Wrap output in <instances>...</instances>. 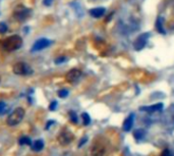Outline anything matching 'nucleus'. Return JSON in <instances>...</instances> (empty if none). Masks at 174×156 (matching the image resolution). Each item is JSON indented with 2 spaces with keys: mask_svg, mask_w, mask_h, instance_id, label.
Masks as SVG:
<instances>
[{
  "mask_svg": "<svg viewBox=\"0 0 174 156\" xmlns=\"http://www.w3.org/2000/svg\"><path fill=\"white\" fill-rule=\"evenodd\" d=\"M23 44V39L19 36L13 35L5 39L2 42V47L5 51H14L17 50Z\"/></svg>",
  "mask_w": 174,
  "mask_h": 156,
  "instance_id": "f257e3e1",
  "label": "nucleus"
},
{
  "mask_svg": "<svg viewBox=\"0 0 174 156\" xmlns=\"http://www.w3.org/2000/svg\"><path fill=\"white\" fill-rule=\"evenodd\" d=\"M25 109L23 107H19L14 109L13 111L10 113V115L7 119V125L10 127H14L16 125H19L21 121H23V116H25Z\"/></svg>",
  "mask_w": 174,
  "mask_h": 156,
  "instance_id": "f03ea898",
  "label": "nucleus"
},
{
  "mask_svg": "<svg viewBox=\"0 0 174 156\" xmlns=\"http://www.w3.org/2000/svg\"><path fill=\"white\" fill-rule=\"evenodd\" d=\"M13 72L19 76H27L32 72V70L27 63L25 62H17L13 66Z\"/></svg>",
  "mask_w": 174,
  "mask_h": 156,
  "instance_id": "7ed1b4c3",
  "label": "nucleus"
},
{
  "mask_svg": "<svg viewBox=\"0 0 174 156\" xmlns=\"http://www.w3.org/2000/svg\"><path fill=\"white\" fill-rule=\"evenodd\" d=\"M50 43H51V41H50V40H48V39H46V38L39 39V40H37L35 43H34L32 49H31V51H32V52L41 51V50H43V49L47 48V47L50 45Z\"/></svg>",
  "mask_w": 174,
  "mask_h": 156,
  "instance_id": "20e7f679",
  "label": "nucleus"
},
{
  "mask_svg": "<svg viewBox=\"0 0 174 156\" xmlns=\"http://www.w3.org/2000/svg\"><path fill=\"white\" fill-rule=\"evenodd\" d=\"M148 34H142V35H139V37L135 39V41L133 42V47L137 51H141L147 44V40H148Z\"/></svg>",
  "mask_w": 174,
  "mask_h": 156,
  "instance_id": "39448f33",
  "label": "nucleus"
},
{
  "mask_svg": "<svg viewBox=\"0 0 174 156\" xmlns=\"http://www.w3.org/2000/svg\"><path fill=\"white\" fill-rule=\"evenodd\" d=\"M73 139H74L73 135H72L70 132H67V131L61 132L60 135L58 136V141H59V143H60L61 145H63V146L71 143V141L73 140Z\"/></svg>",
  "mask_w": 174,
  "mask_h": 156,
  "instance_id": "423d86ee",
  "label": "nucleus"
},
{
  "mask_svg": "<svg viewBox=\"0 0 174 156\" xmlns=\"http://www.w3.org/2000/svg\"><path fill=\"white\" fill-rule=\"evenodd\" d=\"M29 14H30V9H28L26 7H19L13 12V16L19 21H23L28 17Z\"/></svg>",
  "mask_w": 174,
  "mask_h": 156,
  "instance_id": "0eeeda50",
  "label": "nucleus"
},
{
  "mask_svg": "<svg viewBox=\"0 0 174 156\" xmlns=\"http://www.w3.org/2000/svg\"><path fill=\"white\" fill-rule=\"evenodd\" d=\"M81 76V70H79V68H72V70H70L69 72L66 74L65 80L67 82H69V83H73V82L77 81Z\"/></svg>",
  "mask_w": 174,
  "mask_h": 156,
  "instance_id": "6e6552de",
  "label": "nucleus"
},
{
  "mask_svg": "<svg viewBox=\"0 0 174 156\" xmlns=\"http://www.w3.org/2000/svg\"><path fill=\"white\" fill-rule=\"evenodd\" d=\"M133 121H135V113H130L123 123V131L129 132L133 126Z\"/></svg>",
  "mask_w": 174,
  "mask_h": 156,
  "instance_id": "1a4fd4ad",
  "label": "nucleus"
},
{
  "mask_svg": "<svg viewBox=\"0 0 174 156\" xmlns=\"http://www.w3.org/2000/svg\"><path fill=\"white\" fill-rule=\"evenodd\" d=\"M163 109V104L162 103H157V104L151 105V106H142L141 110L143 111H148V112H154V111H159V110Z\"/></svg>",
  "mask_w": 174,
  "mask_h": 156,
  "instance_id": "9d476101",
  "label": "nucleus"
},
{
  "mask_svg": "<svg viewBox=\"0 0 174 156\" xmlns=\"http://www.w3.org/2000/svg\"><path fill=\"white\" fill-rule=\"evenodd\" d=\"M105 13V8L104 7H96V8H93V9L90 10V14L93 17H96V19H99L102 15H104Z\"/></svg>",
  "mask_w": 174,
  "mask_h": 156,
  "instance_id": "9b49d317",
  "label": "nucleus"
},
{
  "mask_svg": "<svg viewBox=\"0 0 174 156\" xmlns=\"http://www.w3.org/2000/svg\"><path fill=\"white\" fill-rule=\"evenodd\" d=\"M105 153V149L102 146H95L92 149V156H103Z\"/></svg>",
  "mask_w": 174,
  "mask_h": 156,
  "instance_id": "f8f14e48",
  "label": "nucleus"
},
{
  "mask_svg": "<svg viewBox=\"0 0 174 156\" xmlns=\"http://www.w3.org/2000/svg\"><path fill=\"white\" fill-rule=\"evenodd\" d=\"M43 147H44V143L41 140L35 141L34 144H33V149L35 150V151H41L43 149Z\"/></svg>",
  "mask_w": 174,
  "mask_h": 156,
  "instance_id": "ddd939ff",
  "label": "nucleus"
},
{
  "mask_svg": "<svg viewBox=\"0 0 174 156\" xmlns=\"http://www.w3.org/2000/svg\"><path fill=\"white\" fill-rule=\"evenodd\" d=\"M156 30H157V32L161 33V34H165V30L163 29L162 19H161V17H159V19H157V21H156Z\"/></svg>",
  "mask_w": 174,
  "mask_h": 156,
  "instance_id": "4468645a",
  "label": "nucleus"
},
{
  "mask_svg": "<svg viewBox=\"0 0 174 156\" xmlns=\"http://www.w3.org/2000/svg\"><path fill=\"white\" fill-rule=\"evenodd\" d=\"M144 136H145V132L143 130H141V129L135 130V133H133V137H135L137 140H141V139H143Z\"/></svg>",
  "mask_w": 174,
  "mask_h": 156,
  "instance_id": "2eb2a0df",
  "label": "nucleus"
},
{
  "mask_svg": "<svg viewBox=\"0 0 174 156\" xmlns=\"http://www.w3.org/2000/svg\"><path fill=\"white\" fill-rule=\"evenodd\" d=\"M81 119H83V121H84V125L85 126H88V125H90L91 123V119H90V115H89L88 113H83V115H81Z\"/></svg>",
  "mask_w": 174,
  "mask_h": 156,
  "instance_id": "dca6fc26",
  "label": "nucleus"
},
{
  "mask_svg": "<svg viewBox=\"0 0 174 156\" xmlns=\"http://www.w3.org/2000/svg\"><path fill=\"white\" fill-rule=\"evenodd\" d=\"M19 144H21V145H23V144L30 145L31 144L30 138H28V137H21V139H19Z\"/></svg>",
  "mask_w": 174,
  "mask_h": 156,
  "instance_id": "f3484780",
  "label": "nucleus"
},
{
  "mask_svg": "<svg viewBox=\"0 0 174 156\" xmlns=\"http://www.w3.org/2000/svg\"><path fill=\"white\" fill-rule=\"evenodd\" d=\"M58 96L60 98H65L68 96V91L66 90V89H62V90H60V91L58 92Z\"/></svg>",
  "mask_w": 174,
  "mask_h": 156,
  "instance_id": "a211bd4d",
  "label": "nucleus"
},
{
  "mask_svg": "<svg viewBox=\"0 0 174 156\" xmlns=\"http://www.w3.org/2000/svg\"><path fill=\"white\" fill-rule=\"evenodd\" d=\"M69 116H70V121L74 124H77V113L73 111H70L69 112Z\"/></svg>",
  "mask_w": 174,
  "mask_h": 156,
  "instance_id": "6ab92c4d",
  "label": "nucleus"
},
{
  "mask_svg": "<svg viewBox=\"0 0 174 156\" xmlns=\"http://www.w3.org/2000/svg\"><path fill=\"white\" fill-rule=\"evenodd\" d=\"M6 110V104L4 102H0V114H3Z\"/></svg>",
  "mask_w": 174,
  "mask_h": 156,
  "instance_id": "aec40b11",
  "label": "nucleus"
},
{
  "mask_svg": "<svg viewBox=\"0 0 174 156\" xmlns=\"http://www.w3.org/2000/svg\"><path fill=\"white\" fill-rule=\"evenodd\" d=\"M7 31V26L4 23H0V34L5 33Z\"/></svg>",
  "mask_w": 174,
  "mask_h": 156,
  "instance_id": "412c9836",
  "label": "nucleus"
},
{
  "mask_svg": "<svg viewBox=\"0 0 174 156\" xmlns=\"http://www.w3.org/2000/svg\"><path fill=\"white\" fill-rule=\"evenodd\" d=\"M56 106H57V101H53V102L50 104V106H49V109L53 111V110H55Z\"/></svg>",
  "mask_w": 174,
  "mask_h": 156,
  "instance_id": "4be33fe9",
  "label": "nucleus"
},
{
  "mask_svg": "<svg viewBox=\"0 0 174 156\" xmlns=\"http://www.w3.org/2000/svg\"><path fill=\"white\" fill-rule=\"evenodd\" d=\"M64 61H66V57L62 56V57H59V58L56 59V60H55V63H62V62H64Z\"/></svg>",
  "mask_w": 174,
  "mask_h": 156,
  "instance_id": "5701e85b",
  "label": "nucleus"
},
{
  "mask_svg": "<svg viewBox=\"0 0 174 156\" xmlns=\"http://www.w3.org/2000/svg\"><path fill=\"white\" fill-rule=\"evenodd\" d=\"M161 156H172V154L170 153V151L168 149H166V150H164L163 151V153H162V155Z\"/></svg>",
  "mask_w": 174,
  "mask_h": 156,
  "instance_id": "b1692460",
  "label": "nucleus"
},
{
  "mask_svg": "<svg viewBox=\"0 0 174 156\" xmlns=\"http://www.w3.org/2000/svg\"><path fill=\"white\" fill-rule=\"evenodd\" d=\"M52 1H53V0H43V3H44L46 6H48V5H51Z\"/></svg>",
  "mask_w": 174,
  "mask_h": 156,
  "instance_id": "393cba45",
  "label": "nucleus"
},
{
  "mask_svg": "<svg viewBox=\"0 0 174 156\" xmlns=\"http://www.w3.org/2000/svg\"><path fill=\"white\" fill-rule=\"evenodd\" d=\"M86 141H87V138H84L83 140H81V143H79V147H81V145H84L85 143H86Z\"/></svg>",
  "mask_w": 174,
  "mask_h": 156,
  "instance_id": "a878e982",
  "label": "nucleus"
}]
</instances>
